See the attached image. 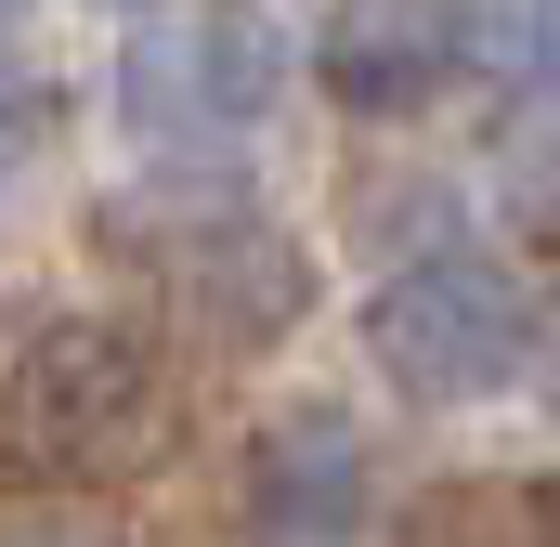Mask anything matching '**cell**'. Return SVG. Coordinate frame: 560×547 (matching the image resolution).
I'll list each match as a JSON object with an SVG mask.
<instances>
[{"label": "cell", "instance_id": "6da1fadb", "mask_svg": "<svg viewBox=\"0 0 560 547\" xmlns=\"http://www.w3.org/2000/svg\"><path fill=\"white\" fill-rule=\"evenodd\" d=\"M170 443V365L118 313H0V482H118Z\"/></svg>", "mask_w": 560, "mask_h": 547}, {"label": "cell", "instance_id": "7a4b0ae2", "mask_svg": "<svg viewBox=\"0 0 560 547\" xmlns=\"http://www.w3.org/2000/svg\"><path fill=\"white\" fill-rule=\"evenodd\" d=\"M287 26L261 0H170L118 39V131L156 156H235L287 118Z\"/></svg>", "mask_w": 560, "mask_h": 547}, {"label": "cell", "instance_id": "3957f363", "mask_svg": "<svg viewBox=\"0 0 560 547\" xmlns=\"http://www.w3.org/2000/svg\"><path fill=\"white\" fill-rule=\"evenodd\" d=\"M131 261H143V287H156V313H170V326H196L209 352H275L287 326H300V300H313L300 235H275V222H261V209H235V196L143 222Z\"/></svg>", "mask_w": 560, "mask_h": 547}, {"label": "cell", "instance_id": "277c9868", "mask_svg": "<svg viewBox=\"0 0 560 547\" xmlns=\"http://www.w3.org/2000/svg\"><path fill=\"white\" fill-rule=\"evenodd\" d=\"M365 352H378V379L418 392V405H482V392L522 365V287L482 261V248H430V261H405L378 287Z\"/></svg>", "mask_w": 560, "mask_h": 547}, {"label": "cell", "instance_id": "5b68a950", "mask_svg": "<svg viewBox=\"0 0 560 547\" xmlns=\"http://www.w3.org/2000/svg\"><path fill=\"white\" fill-rule=\"evenodd\" d=\"M313 79L339 118H418L456 79V26H443V0H326Z\"/></svg>", "mask_w": 560, "mask_h": 547}, {"label": "cell", "instance_id": "8992f818", "mask_svg": "<svg viewBox=\"0 0 560 547\" xmlns=\"http://www.w3.org/2000/svg\"><path fill=\"white\" fill-rule=\"evenodd\" d=\"M248 547H365V443L339 417H287L248 482Z\"/></svg>", "mask_w": 560, "mask_h": 547}, {"label": "cell", "instance_id": "52a82bcc", "mask_svg": "<svg viewBox=\"0 0 560 547\" xmlns=\"http://www.w3.org/2000/svg\"><path fill=\"white\" fill-rule=\"evenodd\" d=\"M443 26H456V66H482L509 92L560 79V0H443Z\"/></svg>", "mask_w": 560, "mask_h": 547}, {"label": "cell", "instance_id": "ba28073f", "mask_svg": "<svg viewBox=\"0 0 560 547\" xmlns=\"http://www.w3.org/2000/svg\"><path fill=\"white\" fill-rule=\"evenodd\" d=\"M39 131H52V105H39V79H13V66H0V183H13L26 156H39Z\"/></svg>", "mask_w": 560, "mask_h": 547}, {"label": "cell", "instance_id": "9c48e42d", "mask_svg": "<svg viewBox=\"0 0 560 547\" xmlns=\"http://www.w3.org/2000/svg\"><path fill=\"white\" fill-rule=\"evenodd\" d=\"M0 547H105V535H79V522H13Z\"/></svg>", "mask_w": 560, "mask_h": 547}, {"label": "cell", "instance_id": "30bf717a", "mask_svg": "<svg viewBox=\"0 0 560 547\" xmlns=\"http://www.w3.org/2000/svg\"><path fill=\"white\" fill-rule=\"evenodd\" d=\"M105 13H170V0H105Z\"/></svg>", "mask_w": 560, "mask_h": 547}, {"label": "cell", "instance_id": "8fae6325", "mask_svg": "<svg viewBox=\"0 0 560 547\" xmlns=\"http://www.w3.org/2000/svg\"><path fill=\"white\" fill-rule=\"evenodd\" d=\"M0 13H13V0H0Z\"/></svg>", "mask_w": 560, "mask_h": 547}]
</instances>
